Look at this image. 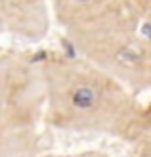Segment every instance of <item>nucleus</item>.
I'll return each instance as SVG.
<instances>
[{"mask_svg": "<svg viewBox=\"0 0 151 157\" xmlns=\"http://www.w3.org/2000/svg\"><path fill=\"white\" fill-rule=\"evenodd\" d=\"M44 81V123L52 128L101 134L149 157V104L98 65L61 52H38Z\"/></svg>", "mask_w": 151, "mask_h": 157, "instance_id": "1", "label": "nucleus"}, {"mask_svg": "<svg viewBox=\"0 0 151 157\" xmlns=\"http://www.w3.org/2000/svg\"><path fill=\"white\" fill-rule=\"evenodd\" d=\"M151 0H111L65 31L77 56L98 65L134 94L151 86Z\"/></svg>", "mask_w": 151, "mask_h": 157, "instance_id": "2", "label": "nucleus"}, {"mask_svg": "<svg viewBox=\"0 0 151 157\" xmlns=\"http://www.w3.org/2000/svg\"><path fill=\"white\" fill-rule=\"evenodd\" d=\"M44 124V81L38 52H2L0 157H40Z\"/></svg>", "mask_w": 151, "mask_h": 157, "instance_id": "3", "label": "nucleus"}, {"mask_svg": "<svg viewBox=\"0 0 151 157\" xmlns=\"http://www.w3.org/2000/svg\"><path fill=\"white\" fill-rule=\"evenodd\" d=\"M52 27L48 0H0V31L23 42L36 44Z\"/></svg>", "mask_w": 151, "mask_h": 157, "instance_id": "4", "label": "nucleus"}, {"mask_svg": "<svg viewBox=\"0 0 151 157\" xmlns=\"http://www.w3.org/2000/svg\"><path fill=\"white\" fill-rule=\"evenodd\" d=\"M111 0H48L52 19L67 31L101 12Z\"/></svg>", "mask_w": 151, "mask_h": 157, "instance_id": "5", "label": "nucleus"}, {"mask_svg": "<svg viewBox=\"0 0 151 157\" xmlns=\"http://www.w3.org/2000/svg\"><path fill=\"white\" fill-rule=\"evenodd\" d=\"M40 157H115V155L100 150H84V151H71V153H42Z\"/></svg>", "mask_w": 151, "mask_h": 157, "instance_id": "6", "label": "nucleus"}, {"mask_svg": "<svg viewBox=\"0 0 151 157\" xmlns=\"http://www.w3.org/2000/svg\"><path fill=\"white\" fill-rule=\"evenodd\" d=\"M0 36H2V31H0Z\"/></svg>", "mask_w": 151, "mask_h": 157, "instance_id": "7", "label": "nucleus"}]
</instances>
